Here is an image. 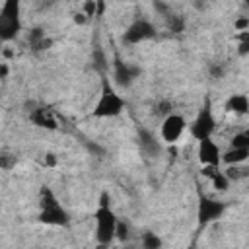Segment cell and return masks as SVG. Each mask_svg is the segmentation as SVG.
Segmentation results:
<instances>
[{"mask_svg":"<svg viewBox=\"0 0 249 249\" xmlns=\"http://www.w3.org/2000/svg\"><path fill=\"white\" fill-rule=\"evenodd\" d=\"M95 218V239L99 245H109L115 239V228H117V216L109 204V195L103 191L99 196V206L93 214Z\"/></svg>","mask_w":249,"mask_h":249,"instance_id":"1","label":"cell"},{"mask_svg":"<svg viewBox=\"0 0 249 249\" xmlns=\"http://www.w3.org/2000/svg\"><path fill=\"white\" fill-rule=\"evenodd\" d=\"M126 107V101L113 89V86L109 84V78L103 76L101 80V93H99V99L91 111V115L95 119H111V117H117L124 111Z\"/></svg>","mask_w":249,"mask_h":249,"instance_id":"2","label":"cell"},{"mask_svg":"<svg viewBox=\"0 0 249 249\" xmlns=\"http://www.w3.org/2000/svg\"><path fill=\"white\" fill-rule=\"evenodd\" d=\"M21 31V6L18 0H6L0 8V41H12Z\"/></svg>","mask_w":249,"mask_h":249,"instance_id":"3","label":"cell"},{"mask_svg":"<svg viewBox=\"0 0 249 249\" xmlns=\"http://www.w3.org/2000/svg\"><path fill=\"white\" fill-rule=\"evenodd\" d=\"M191 136L195 140H204V138H212L214 130H216V117H214V111H212V103L210 99L206 97L200 111L196 113L195 121L191 123Z\"/></svg>","mask_w":249,"mask_h":249,"instance_id":"4","label":"cell"},{"mask_svg":"<svg viewBox=\"0 0 249 249\" xmlns=\"http://www.w3.org/2000/svg\"><path fill=\"white\" fill-rule=\"evenodd\" d=\"M226 212V202L218 200V198H210V196H200L198 204H196V220L200 226L212 224L216 220H220Z\"/></svg>","mask_w":249,"mask_h":249,"instance_id":"5","label":"cell"},{"mask_svg":"<svg viewBox=\"0 0 249 249\" xmlns=\"http://www.w3.org/2000/svg\"><path fill=\"white\" fill-rule=\"evenodd\" d=\"M156 35H158L156 27H154L148 19L140 18V19H134V21L126 27V31L123 33V41L128 43V45H138V43H142V41L154 39Z\"/></svg>","mask_w":249,"mask_h":249,"instance_id":"6","label":"cell"},{"mask_svg":"<svg viewBox=\"0 0 249 249\" xmlns=\"http://www.w3.org/2000/svg\"><path fill=\"white\" fill-rule=\"evenodd\" d=\"M37 220H39V224H45V226H56V228H68L70 226V216L60 206L58 200L41 206Z\"/></svg>","mask_w":249,"mask_h":249,"instance_id":"7","label":"cell"},{"mask_svg":"<svg viewBox=\"0 0 249 249\" xmlns=\"http://www.w3.org/2000/svg\"><path fill=\"white\" fill-rule=\"evenodd\" d=\"M185 126H187L185 119H183L181 115H177V113H171V115L163 117V121H161V128H160L161 140H163V142H167V144L177 142V140L181 138V134H183Z\"/></svg>","mask_w":249,"mask_h":249,"instance_id":"8","label":"cell"},{"mask_svg":"<svg viewBox=\"0 0 249 249\" xmlns=\"http://www.w3.org/2000/svg\"><path fill=\"white\" fill-rule=\"evenodd\" d=\"M198 161L204 167H220L222 152H220V146L212 138L198 140Z\"/></svg>","mask_w":249,"mask_h":249,"instance_id":"9","label":"cell"},{"mask_svg":"<svg viewBox=\"0 0 249 249\" xmlns=\"http://www.w3.org/2000/svg\"><path fill=\"white\" fill-rule=\"evenodd\" d=\"M113 76H115V82L121 88H128L140 76V68L130 64V62H124V60H121L117 56L115 62H113Z\"/></svg>","mask_w":249,"mask_h":249,"instance_id":"10","label":"cell"},{"mask_svg":"<svg viewBox=\"0 0 249 249\" xmlns=\"http://www.w3.org/2000/svg\"><path fill=\"white\" fill-rule=\"evenodd\" d=\"M138 146L146 156H152V158L161 152V142L148 128H138Z\"/></svg>","mask_w":249,"mask_h":249,"instance_id":"11","label":"cell"},{"mask_svg":"<svg viewBox=\"0 0 249 249\" xmlns=\"http://www.w3.org/2000/svg\"><path fill=\"white\" fill-rule=\"evenodd\" d=\"M29 119H31L33 124H37V126H41V128H47V130H56V128H58V123H56L54 115H53L47 107L31 109Z\"/></svg>","mask_w":249,"mask_h":249,"instance_id":"12","label":"cell"},{"mask_svg":"<svg viewBox=\"0 0 249 249\" xmlns=\"http://www.w3.org/2000/svg\"><path fill=\"white\" fill-rule=\"evenodd\" d=\"M27 43L33 51H47L53 47V39L47 37V33L43 31V27H33L29 33H27Z\"/></svg>","mask_w":249,"mask_h":249,"instance_id":"13","label":"cell"},{"mask_svg":"<svg viewBox=\"0 0 249 249\" xmlns=\"http://www.w3.org/2000/svg\"><path fill=\"white\" fill-rule=\"evenodd\" d=\"M202 175H206V177L212 181V187H214L216 191L224 193V191L230 189V183H231V181L226 177L224 171H220V167H204V169H202Z\"/></svg>","mask_w":249,"mask_h":249,"instance_id":"14","label":"cell"},{"mask_svg":"<svg viewBox=\"0 0 249 249\" xmlns=\"http://www.w3.org/2000/svg\"><path fill=\"white\" fill-rule=\"evenodd\" d=\"M226 111L230 113H237V115H245L249 111V99L245 93H233L228 97L226 101Z\"/></svg>","mask_w":249,"mask_h":249,"instance_id":"15","label":"cell"},{"mask_svg":"<svg viewBox=\"0 0 249 249\" xmlns=\"http://www.w3.org/2000/svg\"><path fill=\"white\" fill-rule=\"evenodd\" d=\"M247 158H249V148H230L228 152L222 154V161L226 165H239L247 161Z\"/></svg>","mask_w":249,"mask_h":249,"instance_id":"16","label":"cell"},{"mask_svg":"<svg viewBox=\"0 0 249 249\" xmlns=\"http://www.w3.org/2000/svg\"><path fill=\"white\" fill-rule=\"evenodd\" d=\"M140 241L144 249H161V237L154 231H144Z\"/></svg>","mask_w":249,"mask_h":249,"instance_id":"17","label":"cell"},{"mask_svg":"<svg viewBox=\"0 0 249 249\" xmlns=\"http://www.w3.org/2000/svg\"><path fill=\"white\" fill-rule=\"evenodd\" d=\"M165 21H167V27L173 31V33H181L183 31V27H185V18L183 16H179V14H167L165 16Z\"/></svg>","mask_w":249,"mask_h":249,"instance_id":"18","label":"cell"},{"mask_svg":"<svg viewBox=\"0 0 249 249\" xmlns=\"http://www.w3.org/2000/svg\"><path fill=\"white\" fill-rule=\"evenodd\" d=\"M230 148H249V132L247 130L235 132L233 138H231V146Z\"/></svg>","mask_w":249,"mask_h":249,"instance_id":"19","label":"cell"},{"mask_svg":"<svg viewBox=\"0 0 249 249\" xmlns=\"http://www.w3.org/2000/svg\"><path fill=\"white\" fill-rule=\"evenodd\" d=\"M16 163H18V158L14 156V154H10V152H2L0 154V169H12V167H16Z\"/></svg>","mask_w":249,"mask_h":249,"instance_id":"20","label":"cell"},{"mask_svg":"<svg viewBox=\"0 0 249 249\" xmlns=\"http://www.w3.org/2000/svg\"><path fill=\"white\" fill-rule=\"evenodd\" d=\"M171 113H173V111H171V103H169V101H165V99L154 105V115L167 117V115H171Z\"/></svg>","mask_w":249,"mask_h":249,"instance_id":"21","label":"cell"},{"mask_svg":"<svg viewBox=\"0 0 249 249\" xmlns=\"http://www.w3.org/2000/svg\"><path fill=\"white\" fill-rule=\"evenodd\" d=\"M82 14L89 19V18H93V16H97V0H86L84 2V6H82Z\"/></svg>","mask_w":249,"mask_h":249,"instance_id":"22","label":"cell"},{"mask_svg":"<svg viewBox=\"0 0 249 249\" xmlns=\"http://www.w3.org/2000/svg\"><path fill=\"white\" fill-rule=\"evenodd\" d=\"M115 239L119 241H126L128 239V226L121 220H117V228H115Z\"/></svg>","mask_w":249,"mask_h":249,"instance_id":"23","label":"cell"},{"mask_svg":"<svg viewBox=\"0 0 249 249\" xmlns=\"http://www.w3.org/2000/svg\"><path fill=\"white\" fill-rule=\"evenodd\" d=\"M208 72H210L212 78H222V76H224V66L218 64V62H212V64L208 66Z\"/></svg>","mask_w":249,"mask_h":249,"instance_id":"24","label":"cell"},{"mask_svg":"<svg viewBox=\"0 0 249 249\" xmlns=\"http://www.w3.org/2000/svg\"><path fill=\"white\" fill-rule=\"evenodd\" d=\"M93 58H95V66H97V68L103 72V70H105V56H103V53H101L99 49L93 53Z\"/></svg>","mask_w":249,"mask_h":249,"instance_id":"25","label":"cell"},{"mask_svg":"<svg viewBox=\"0 0 249 249\" xmlns=\"http://www.w3.org/2000/svg\"><path fill=\"white\" fill-rule=\"evenodd\" d=\"M233 27H235L237 31H247V29H249V18H239V19L233 23Z\"/></svg>","mask_w":249,"mask_h":249,"instance_id":"26","label":"cell"},{"mask_svg":"<svg viewBox=\"0 0 249 249\" xmlns=\"http://www.w3.org/2000/svg\"><path fill=\"white\" fill-rule=\"evenodd\" d=\"M45 165H47V167H54V165H56V158H54L53 154H47V158H45Z\"/></svg>","mask_w":249,"mask_h":249,"instance_id":"27","label":"cell"},{"mask_svg":"<svg viewBox=\"0 0 249 249\" xmlns=\"http://www.w3.org/2000/svg\"><path fill=\"white\" fill-rule=\"evenodd\" d=\"M86 21H88V18H86V16H84V14H82V12H80V14H76V16H74V23H78V25H84V23H86Z\"/></svg>","mask_w":249,"mask_h":249,"instance_id":"28","label":"cell"},{"mask_svg":"<svg viewBox=\"0 0 249 249\" xmlns=\"http://www.w3.org/2000/svg\"><path fill=\"white\" fill-rule=\"evenodd\" d=\"M10 74V68H8V64L6 62H0V78H6Z\"/></svg>","mask_w":249,"mask_h":249,"instance_id":"29","label":"cell"},{"mask_svg":"<svg viewBox=\"0 0 249 249\" xmlns=\"http://www.w3.org/2000/svg\"><path fill=\"white\" fill-rule=\"evenodd\" d=\"M103 10H105V4L103 2H97V16H103Z\"/></svg>","mask_w":249,"mask_h":249,"instance_id":"30","label":"cell"},{"mask_svg":"<svg viewBox=\"0 0 249 249\" xmlns=\"http://www.w3.org/2000/svg\"><path fill=\"white\" fill-rule=\"evenodd\" d=\"M0 47H2V41H0Z\"/></svg>","mask_w":249,"mask_h":249,"instance_id":"31","label":"cell"}]
</instances>
